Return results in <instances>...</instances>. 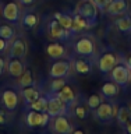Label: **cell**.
<instances>
[{
  "instance_id": "cell-1",
  "label": "cell",
  "mask_w": 131,
  "mask_h": 134,
  "mask_svg": "<svg viewBox=\"0 0 131 134\" xmlns=\"http://www.w3.org/2000/svg\"><path fill=\"white\" fill-rule=\"evenodd\" d=\"M73 49L77 56L84 57H95L96 54V43L92 35H81L74 41Z\"/></svg>"
},
{
  "instance_id": "cell-2",
  "label": "cell",
  "mask_w": 131,
  "mask_h": 134,
  "mask_svg": "<svg viewBox=\"0 0 131 134\" xmlns=\"http://www.w3.org/2000/svg\"><path fill=\"white\" fill-rule=\"evenodd\" d=\"M50 119L52 117H50L48 112H36V110H32V109H28L24 116L25 126L31 130L48 127L50 123Z\"/></svg>"
},
{
  "instance_id": "cell-3",
  "label": "cell",
  "mask_w": 131,
  "mask_h": 134,
  "mask_svg": "<svg viewBox=\"0 0 131 134\" xmlns=\"http://www.w3.org/2000/svg\"><path fill=\"white\" fill-rule=\"evenodd\" d=\"M48 98V112L50 117L60 116V115H69L70 116V106L59 96L56 92H48L46 94Z\"/></svg>"
},
{
  "instance_id": "cell-4",
  "label": "cell",
  "mask_w": 131,
  "mask_h": 134,
  "mask_svg": "<svg viewBox=\"0 0 131 134\" xmlns=\"http://www.w3.org/2000/svg\"><path fill=\"white\" fill-rule=\"evenodd\" d=\"M75 13H78L81 17L87 20L88 23V27L89 29H92L94 27H96L98 24V14H99V10L95 7V4L91 2H78L77 6L74 8Z\"/></svg>"
},
{
  "instance_id": "cell-5",
  "label": "cell",
  "mask_w": 131,
  "mask_h": 134,
  "mask_svg": "<svg viewBox=\"0 0 131 134\" xmlns=\"http://www.w3.org/2000/svg\"><path fill=\"white\" fill-rule=\"evenodd\" d=\"M120 60L121 59H120L119 53H117L116 50L107 49V50H105V52H102L99 54L98 60H96V67H98V70L102 74H109L112 71V69Z\"/></svg>"
},
{
  "instance_id": "cell-6",
  "label": "cell",
  "mask_w": 131,
  "mask_h": 134,
  "mask_svg": "<svg viewBox=\"0 0 131 134\" xmlns=\"http://www.w3.org/2000/svg\"><path fill=\"white\" fill-rule=\"evenodd\" d=\"M46 31H48L49 38H52L53 41L57 42H69L73 39L74 34L70 29L64 28L60 23H57L54 18H52L46 25Z\"/></svg>"
},
{
  "instance_id": "cell-7",
  "label": "cell",
  "mask_w": 131,
  "mask_h": 134,
  "mask_svg": "<svg viewBox=\"0 0 131 134\" xmlns=\"http://www.w3.org/2000/svg\"><path fill=\"white\" fill-rule=\"evenodd\" d=\"M109 74H110L112 81H115L117 85H120L121 88H126L131 81V70H130V67L126 64V62L123 59L113 67Z\"/></svg>"
},
{
  "instance_id": "cell-8",
  "label": "cell",
  "mask_w": 131,
  "mask_h": 134,
  "mask_svg": "<svg viewBox=\"0 0 131 134\" xmlns=\"http://www.w3.org/2000/svg\"><path fill=\"white\" fill-rule=\"evenodd\" d=\"M73 69L70 59H59L53 60L52 66L49 69V77L50 78H67L70 75V71Z\"/></svg>"
},
{
  "instance_id": "cell-9",
  "label": "cell",
  "mask_w": 131,
  "mask_h": 134,
  "mask_svg": "<svg viewBox=\"0 0 131 134\" xmlns=\"http://www.w3.org/2000/svg\"><path fill=\"white\" fill-rule=\"evenodd\" d=\"M0 103L3 105L4 109H7L8 112H14L18 108L20 103V94L14 88H4L0 92Z\"/></svg>"
},
{
  "instance_id": "cell-10",
  "label": "cell",
  "mask_w": 131,
  "mask_h": 134,
  "mask_svg": "<svg viewBox=\"0 0 131 134\" xmlns=\"http://www.w3.org/2000/svg\"><path fill=\"white\" fill-rule=\"evenodd\" d=\"M49 126L53 134H70L71 130H73V124L70 121L69 115H60L52 117Z\"/></svg>"
},
{
  "instance_id": "cell-11",
  "label": "cell",
  "mask_w": 131,
  "mask_h": 134,
  "mask_svg": "<svg viewBox=\"0 0 131 134\" xmlns=\"http://www.w3.org/2000/svg\"><path fill=\"white\" fill-rule=\"evenodd\" d=\"M94 113H95L96 120H99L100 123H103V124H107L109 121H110L113 117L116 116V113H117V106L112 105L110 102L102 100V103H100L99 106L95 109Z\"/></svg>"
},
{
  "instance_id": "cell-12",
  "label": "cell",
  "mask_w": 131,
  "mask_h": 134,
  "mask_svg": "<svg viewBox=\"0 0 131 134\" xmlns=\"http://www.w3.org/2000/svg\"><path fill=\"white\" fill-rule=\"evenodd\" d=\"M3 18L10 24H18L21 18V7L18 2H8L2 8Z\"/></svg>"
},
{
  "instance_id": "cell-13",
  "label": "cell",
  "mask_w": 131,
  "mask_h": 134,
  "mask_svg": "<svg viewBox=\"0 0 131 134\" xmlns=\"http://www.w3.org/2000/svg\"><path fill=\"white\" fill-rule=\"evenodd\" d=\"M28 53V42L22 36H15L10 42V50H8V57H18L24 59Z\"/></svg>"
},
{
  "instance_id": "cell-14",
  "label": "cell",
  "mask_w": 131,
  "mask_h": 134,
  "mask_svg": "<svg viewBox=\"0 0 131 134\" xmlns=\"http://www.w3.org/2000/svg\"><path fill=\"white\" fill-rule=\"evenodd\" d=\"M71 64L75 73L78 74H89L92 73L94 69V59L92 57H84V56H77L71 59Z\"/></svg>"
},
{
  "instance_id": "cell-15",
  "label": "cell",
  "mask_w": 131,
  "mask_h": 134,
  "mask_svg": "<svg viewBox=\"0 0 131 134\" xmlns=\"http://www.w3.org/2000/svg\"><path fill=\"white\" fill-rule=\"evenodd\" d=\"M46 54L52 59V60H59V59H67L69 56V50L64 45H63V42H57V41H53L48 43L46 46Z\"/></svg>"
},
{
  "instance_id": "cell-16",
  "label": "cell",
  "mask_w": 131,
  "mask_h": 134,
  "mask_svg": "<svg viewBox=\"0 0 131 134\" xmlns=\"http://www.w3.org/2000/svg\"><path fill=\"white\" fill-rule=\"evenodd\" d=\"M25 63L24 59H18V57H8V60L6 62V70L8 75L14 78H18L21 74L25 71Z\"/></svg>"
},
{
  "instance_id": "cell-17",
  "label": "cell",
  "mask_w": 131,
  "mask_h": 134,
  "mask_svg": "<svg viewBox=\"0 0 131 134\" xmlns=\"http://www.w3.org/2000/svg\"><path fill=\"white\" fill-rule=\"evenodd\" d=\"M105 11L109 17H120L128 11V3L127 0H112Z\"/></svg>"
},
{
  "instance_id": "cell-18",
  "label": "cell",
  "mask_w": 131,
  "mask_h": 134,
  "mask_svg": "<svg viewBox=\"0 0 131 134\" xmlns=\"http://www.w3.org/2000/svg\"><path fill=\"white\" fill-rule=\"evenodd\" d=\"M20 24L25 29H35L38 27V24H39V14L35 10H27L21 13Z\"/></svg>"
},
{
  "instance_id": "cell-19",
  "label": "cell",
  "mask_w": 131,
  "mask_h": 134,
  "mask_svg": "<svg viewBox=\"0 0 131 134\" xmlns=\"http://www.w3.org/2000/svg\"><path fill=\"white\" fill-rule=\"evenodd\" d=\"M20 94H21V98H22L25 106H27V105H29L31 102H33L35 99L39 98V96L42 95V92H41V90L36 85H31V87L21 88Z\"/></svg>"
},
{
  "instance_id": "cell-20",
  "label": "cell",
  "mask_w": 131,
  "mask_h": 134,
  "mask_svg": "<svg viewBox=\"0 0 131 134\" xmlns=\"http://www.w3.org/2000/svg\"><path fill=\"white\" fill-rule=\"evenodd\" d=\"M120 88H121L120 85H117L115 81L110 80V81H106L102 85V88H100V95H102L105 99H113L119 95Z\"/></svg>"
},
{
  "instance_id": "cell-21",
  "label": "cell",
  "mask_w": 131,
  "mask_h": 134,
  "mask_svg": "<svg viewBox=\"0 0 131 134\" xmlns=\"http://www.w3.org/2000/svg\"><path fill=\"white\" fill-rule=\"evenodd\" d=\"M56 94L60 96V98L64 100L67 105H69L70 109H71V106H73L75 102H77V94H75L74 88L71 85H69V84H66V85L63 87L59 92H56Z\"/></svg>"
},
{
  "instance_id": "cell-22",
  "label": "cell",
  "mask_w": 131,
  "mask_h": 134,
  "mask_svg": "<svg viewBox=\"0 0 131 134\" xmlns=\"http://www.w3.org/2000/svg\"><path fill=\"white\" fill-rule=\"evenodd\" d=\"M84 31H89V27H88V23L87 20L81 17L78 13H73V27H71V32L74 35H77L79 32H84Z\"/></svg>"
},
{
  "instance_id": "cell-23",
  "label": "cell",
  "mask_w": 131,
  "mask_h": 134,
  "mask_svg": "<svg viewBox=\"0 0 131 134\" xmlns=\"http://www.w3.org/2000/svg\"><path fill=\"white\" fill-rule=\"evenodd\" d=\"M115 25L121 34H131V14L127 11L126 14L117 17Z\"/></svg>"
},
{
  "instance_id": "cell-24",
  "label": "cell",
  "mask_w": 131,
  "mask_h": 134,
  "mask_svg": "<svg viewBox=\"0 0 131 134\" xmlns=\"http://www.w3.org/2000/svg\"><path fill=\"white\" fill-rule=\"evenodd\" d=\"M88 105H87V102L84 100V102H79V100H77L73 106H71V109H70V113L73 112V115L77 117V119H81V120H84V119H87L88 117V115H89V112H88Z\"/></svg>"
},
{
  "instance_id": "cell-25",
  "label": "cell",
  "mask_w": 131,
  "mask_h": 134,
  "mask_svg": "<svg viewBox=\"0 0 131 134\" xmlns=\"http://www.w3.org/2000/svg\"><path fill=\"white\" fill-rule=\"evenodd\" d=\"M31 85H36L35 78H33V73L31 70L25 69V71L17 78V87L20 88H25V87H31Z\"/></svg>"
},
{
  "instance_id": "cell-26",
  "label": "cell",
  "mask_w": 131,
  "mask_h": 134,
  "mask_svg": "<svg viewBox=\"0 0 131 134\" xmlns=\"http://www.w3.org/2000/svg\"><path fill=\"white\" fill-rule=\"evenodd\" d=\"M117 123H119L121 127H124L126 123H128L131 120V106H127V105H121V106L117 108Z\"/></svg>"
},
{
  "instance_id": "cell-27",
  "label": "cell",
  "mask_w": 131,
  "mask_h": 134,
  "mask_svg": "<svg viewBox=\"0 0 131 134\" xmlns=\"http://www.w3.org/2000/svg\"><path fill=\"white\" fill-rule=\"evenodd\" d=\"M53 18L60 23L64 28L70 29L71 31V27H73V13H66V11H56L53 14Z\"/></svg>"
},
{
  "instance_id": "cell-28",
  "label": "cell",
  "mask_w": 131,
  "mask_h": 134,
  "mask_svg": "<svg viewBox=\"0 0 131 134\" xmlns=\"http://www.w3.org/2000/svg\"><path fill=\"white\" fill-rule=\"evenodd\" d=\"M27 109H32V110H36V112H46L48 110V98H46V95H41L38 99L27 105Z\"/></svg>"
},
{
  "instance_id": "cell-29",
  "label": "cell",
  "mask_w": 131,
  "mask_h": 134,
  "mask_svg": "<svg viewBox=\"0 0 131 134\" xmlns=\"http://www.w3.org/2000/svg\"><path fill=\"white\" fill-rule=\"evenodd\" d=\"M0 38H4L7 41H13L15 38V29L10 24H0Z\"/></svg>"
},
{
  "instance_id": "cell-30",
  "label": "cell",
  "mask_w": 131,
  "mask_h": 134,
  "mask_svg": "<svg viewBox=\"0 0 131 134\" xmlns=\"http://www.w3.org/2000/svg\"><path fill=\"white\" fill-rule=\"evenodd\" d=\"M102 100H103V96L100 94H91L85 99V102L88 105V108H89V110H95V109L102 103Z\"/></svg>"
},
{
  "instance_id": "cell-31",
  "label": "cell",
  "mask_w": 131,
  "mask_h": 134,
  "mask_svg": "<svg viewBox=\"0 0 131 134\" xmlns=\"http://www.w3.org/2000/svg\"><path fill=\"white\" fill-rule=\"evenodd\" d=\"M67 84V78H52L49 84V91L50 92H59Z\"/></svg>"
},
{
  "instance_id": "cell-32",
  "label": "cell",
  "mask_w": 131,
  "mask_h": 134,
  "mask_svg": "<svg viewBox=\"0 0 131 134\" xmlns=\"http://www.w3.org/2000/svg\"><path fill=\"white\" fill-rule=\"evenodd\" d=\"M91 2L95 4V7L98 8L99 11H105V10H106V7L109 6V3H110L112 0H91Z\"/></svg>"
},
{
  "instance_id": "cell-33",
  "label": "cell",
  "mask_w": 131,
  "mask_h": 134,
  "mask_svg": "<svg viewBox=\"0 0 131 134\" xmlns=\"http://www.w3.org/2000/svg\"><path fill=\"white\" fill-rule=\"evenodd\" d=\"M10 120V113L7 109H0V126H6Z\"/></svg>"
},
{
  "instance_id": "cell-34",
  "label": "cell",
  "mask_w": 131,
  "mask_h": 134,
  "mask_svg": "<svg viewBox=\"0 0 131 134\" xmlns=\"http://www.w3.org/2000/svg\"><path fill=\"white\" fill-rule=\"evenodd\" d=\"M8 48H10V41L4 39V38H0V53L6 52Z\"/></svg>"
},
{
  "instance_id": "cell-35",
  "label": "cell",
  "mask_w": 131,
  "mask_h": 134,
  "mask_svg": "<svg viewBox=\"0 0 131 134\" xmlns=\"http://www.w3.org/2000/svg\"><path fill=\"white\" fill-rule=\"evenodd\" d=\"M17 2H18L20 6H22V7H29V6H32L36 0H17Z\"/></svg>"
},
{
  "instance_id": "cell-36",
  "label": "cell",
  "mask_w": 131,
  "mask_h": 134,
  "mask_svg": "<svg viewBox=\"0 0 131 134\" xmlns=\"http://www.w3.org/2000/svg\"><path fill=\"white\" fill-rule=\"evenodd\" d=\"M4 70H6V60L0 56V75L4 73Z\"/></svg>"
},
{
  "instance_id": "cell-37",
  "label": "cell",
  "mask_w": 131,
  "mask_h": 134,
  "mask_svg": "<svg viewBox=\"0 0 131 134\" xmlns=\"http://www.w3.org/2000/svg\"><path fill=\"white\" fill-rule=\"evenodd\" d=\"M70 134H85V131H84L82 129H79V127H73Z\"/></svg>"
},
{
  "instance_id": "cell-38",
  "label": "cell",
  "mask_w": 131,
  "mask_h": 134,
  "mask_svg": "<svg viewBox=\"0 0 131 134\" xmlns=\"http://www.w3.org/2000/svg\"><path fill=\"white\" fill-rule=\"evenodd\" d=\"M124 131L127 133V134H131V120L128 121V123H126V126H124Z\"/></svg>"
},
{
  "instance_id": "cell-39",
  "label": "cell",
  "mask_w": 131,
  "mask_h": 134,
  "mask_svg": "<svg viewBox=\"0 0 131 134\" xmlns=\"http://www.w3.org/2000/svg\"><path fill=\"white\" fill-rule=\"evenodd\" d=\"M124 62H126V64H127V66L130 67V70H131V54H130V56H128L127 59H126Z\"/></svg>"
},
{
  "instance_id": "cell-40",
  "label": "cell",
  "mask_w": 131,
  "mask_h": 134,
  "mask_svg": "<svg viewBox=\"0 0 131 134\" xmlns=\"http://www.w3.org/2000/svg\"><path fill=\"white\" fill-rule=\"evenodd\" d=\"M79 2H89V0H79Z\"/></svg>"
},
{
  "instance_id": "cell-41",
  "label": "cell",
  "mask_w": 131,
  "mask_h": 134,
  "mask_svg": "<svg viewBox=\"0 0 131 134\" xmlns=\"http://www.w3.org/2000/svg\"><path fill=\"white\" fill-rule=\"evenodd\" d=\"M130 84H131V81H130Z\"/></svg>"
},
{
  "instance_id": "cell-42",
  "label": "cell",
  "mask_w": 131,
  "mask_h": 134,
  "mask_svg": "<svg viewBox=\"0 0 131 134\" xmlns=\"http://www.w3.org/2000/svg\"><path fill=\"white\" fill-rule=\"evenodd\" d=\"M126 134H127V133H126Z\"/></svg>"
}]
</instances>
